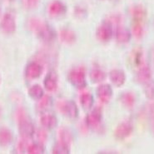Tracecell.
I'll list each match as a JSON object with an SVG mask.
<instances>
[{
  "mask_svg": "<svg viewBox=\"0 0 154 154\" xmlns=\"http://www.w3.org/2000/svg\"><path fill=\"white\" fill-rule=\"evenodd\" d=\"M37 137L38 138L39 143H41L47 140V133L43 130H38V132L37 133Z\"/></svg>",
  "mask_w": 154,
  "mask_h": 154,
  "instance_id": "obj_32",
  "label": "cell"
},
{
  "mask_svg": "<svg viewBox=\"0 0 154 154\" xmlns=\"http://www.w3.org/2000/svg\"><path fill=\"white\" fill-rule=\"evenodd\" d=\"M59 37L62 42L67 44H72L73 43H75L76 38H77L75 32L68 29L61 30L59 33Z\"/></svg>",
  "mask_w": 154,
  "mask_h": 154,
  "instance_id": "obj_17",
  "label": "cell"
},
{
  "mask_svg": "<svg viewBox=\"0 0 154 154\" xmlns=\"http://www.w3.org/2000/svg\"><path fill=\"white\" fill-rule=\"evenodd\" d=\"M144 93L148 99L154 100V80L149 81L146 84L144 88Z\"/></svg>",
  "mask_w": 154,
  "mask_h": 154,
  "instance_id": "obj_30",
  "label": "cell"
},
{
  "mask_svg": "<svg viewBox=\"0 0 154 154\" xmlns=\"http://www.w3.org/2000/svg\"><path fill=\"white\" fill-rule=\"evenodd\" d=\"M131 62L137 68L143 63V50L141 48H136L133 51L131 55Z\"/></svg>",
  "mask_w": 154,
  "mask_h": 154,
  "instance_id": "obj_20",
  "label": "cell"
},
{
  "mask_svg": "<svg viewBox=\"0 0 154 154\" xmlns=\"http://www.w3.org/2000/svg\"><path fill=\"white\" fill-rule=\"evenodd\" d=\"M16 115L18 122V130L21 137L25 139L31 137L34 134L35 129L32 122L27 118L25 111L23 108H18Z\"/></svg>",
  "mask_w": 154,
  "mask_h": 154,
  "instance_id": "obj_2",
  "label": "cell"
},
{
  "mask_svg": "<svg viewBox=\"0 0 154 154\" xmlns=\"http://www.w3.org/2000/svg\"><path fill=\"white\" fill-rule=\"evenodd\" d=\"M57 108L61 112V113L69 118L75 119L79 116V108L73 101H58L57 103Z\"/></svg>",
  "mask_w": 154,
  "mask_h": 154,
  "instance_id": "obj_4",
  "label": "cell"
},
{
  "mask_svg": "<svg viewBox=\"0 0 154 154\" xmlns=\"http://www.w3.org/2000/svg\"><path fill=\"white\" fill-rule=\"evenodd\" d=\"M112 36V24L108 22H105L101 24L97 29V38L102 42H108Z\"/></svg>",
  "mask_w": 154,
  "mask_h": 154,
  "instance_id": "obj_8",
  "label": "cell"
},
{
  "mask_svg": "<svg viewBox=\"0 0 154 154\" xmlns=\"http://www.w3.org/2000/svg\"><path fill=\"white\" fill-rule=\"evenodd\" d=\"M29 97H32L34 100H40L44 95L43 88L38 84L33 85L29 89Z\"/></svg>",
  "mask_w": 154,
  "mask_h": 154,
  "instance_id": "obj_21",
  "label": "cell"
},
{
  "mask_svg": "<svg viewBox=\"0 0 154 154\" xmlns=\"http://www.w3.org/2000/svg\"><path fill=\"white\" fill-rule=\"evenodd\" d=\"M0 28L3 32L7 34L14 33L16 30V22L14 17L10 14H6L1 20Z\"/></svg>",
  "mask_w": 154,
  "mask_h": 154,
  "instance_id": "obj_7",
  "label": "cell"
},
{
  "mask_svg": "<svg viewBox=\"0 0 154 154\" xmlns=\"http://www.w3.org/2000/svg\"><path fill=\"white\" fill-rule=\"evenodd\" d=\"M44 87L49 92H54L55 90L57 89V80L55 78H54L53 76L49 74L46 77V79H44V82H43Z\"/></svg>",
  "mask_w": 154,
  "mask_h": 154,
  "instance_id": "obj_24",
  "label": "cell"
},
{
  "mask_svg": "<svg viewBox=\"0 0 154 154\" xmlns=\"http://www.w3.org/2000/svg\"><path fill=\"white\" fill-rule=\"evenodd\" d=\"M80 103H81L82 108L84 109L89 110L93 107V103H94L93 96L91 93H88V92L82 93L81 96H80Z\"/></svg>",
  "mask_w": 154,
  "mask_h": 154,
  "instance_id": "obj_19",
  "label": "cell"
},
{
  "mask_svg": "<svg viewBox=\"0 0 154 154\" xmlns=\"http://www.w3.org/2000/svg\"><path fill=\"white\" fill-rule=\"evenodd\" d=\"M65 11H66L65 6L60 2H54L49 7V13L51 15H54V16L63 14H64Z\"/></svg>",
  "mask_w": 154,
  "mask_h": 154,
  "instance_id": "obj_22",
  "label": "cell"
},
{
  "mask_svg": "<svg viewBox=\"0 0 154 154\" xmlns=\"http://www.w3.org/2000/svg\"><path fill=\"white\" fill-rule=\"evenodd\" d=\"M152 79V70L148 65L143 63L140 67L137 68L136 74H135V80L140 84H147L151 81Z\"/></svg>",
  "mask_w": 154,
  "mask_h": 154,
  "instance_id": "obj_6",
  "label": "cell"
},
{
  "mask_svg": "<svg viewBox=\"0 0 154 154\" xmlns=\"http://www.w3.org/2000/svg\"><path fill=\"white\" fill-rule=\"evenodd\" d=\"M102 118H103L102 109L101 108H96L87 116V125L90 128H97L100 125Z\"/></svg>",
  "mask_w": 154,
  "mask_h": 154,
  "instance_id": "obj_9",
  "label": "cell"
},
{
  "mask_svg": "<svg viewBox=\"0 0 154 154\" xmlns=\"http://www.w3.org/2000/svg\"><path fill=\"white\" fill-rule=\"evenodd\" d=\"M14 139V135L10 129L7 128H0V145L1 146H8L12 143Z\"/></svg>",
  "mask_w": 154,
  "mask_h": 154,
  "instance_id": "obj_16",
  "label": "cell"
},
{
  "mask_svg": "<svg viewBox=\"0 0 154 154\" xmlns=\"http://www.w3.org/2000/svg\"><path fill=\"white\" fill-rule=\"evenodd\" d=\"M37 2H38V0H24V6L29 8H32L35 7Z\"/></svg>",
  "mask_w": 154,
  "mask_h": 154,
  "instance_id": "obj_33",
  "label": "cell"
},
{
  "mask_svg": "<svg viewBox=\"0 0 154 154\" xmlns=\"http://www.w3.org/2000/svg\"><path fill=\"white\" fill-rule=\"evenodd\" d=\"M97 95L101 102L107 103L112 96V88L108 84H102L97 88Z\"/></svg>",
  "mask_w": 154,
  "mask_h": 154,
  "instance_id": "obj_11",
  "label": "cell"
},
{
  "mask_svg": "<svg viewBox=\"0 0 154 154\" xmlns=\"http://www.w3.org/2000/svg\"><path fill=\"white\" fill-rule=\"evenodd\" d=\"M133 33L137 38H141L143 36L144 29L143 26V22L142 21H136L133 20Z\"/></svg>",
  "mask_w": 154,
  "mask_h": 154,
  "instance_id": "obj_26",
  "label": "cell"
},
{
  "mask_svg": "<svg viewBox=\"0 0 154 154\" xmlns=\"http://www.w3.org/2000/svg\"><path fill=\"white\" fill-rule=\"evenodd\" d=\"M68 79L72 86H74L79 89L84 88L87 85L85 72L82 68L72 69L68 73Z\"/></svg>",
  "mask_w": 154,
  "mask_h": 154,
  "instance_id": "obj_3",
  "label": "cell"
},
{
  "mask_svg": "<svg viewBox=\"0 0 154 154\" xmlns=\"http://www.w3.org/2000/svg\"><path fill=\"white\" fill-rule=\"evenodd\" d=\"M131 38H132V33L128 29H126L124 27H118L116 31V39L118 43H128Z\"/></svg>",
  "mask_w": 154,
  "mask_h": 154,
  "instance_id": "obj_14",
  "label": "cell"
},
{
  "mask_svg": "<svg viewBox=\"0 0 154 154\" xmlns=\"http://www.w3.org/2000/svg\"><path fill=\"white\" fill-rule=\"evenodd\" d=\"M106 77V74L103 71H102L101 69H93L90 72V79L93 82H100L103 81L104 79Z\"/></svg>",
  "mask_w": 154,
  "mask_h": 154,
  "instance_id": "obj_27",
  "label": "cell"
},
{
  "mask_svg": "<svg viewBox=\"0 0 154 154\" xmlns=\"http://www.w3.org/2000/svg\"><path fill=\"white\" fill-rule=\"evenodd\" d=\"M70 150L68 147V144L65 143L62 141H59L58 143H57L53 148L54 154H68Z\"/></svg>",
  "mask_w": 154,
  "mask_h": 154,
  "instance_id": "obj_25",
  "label": "cell"
},
{
  "mask_svg": "<svg viewBox=\"0 0 154 154\" xmlns=\"http://www.w3.org/2000/svg\"><path fill=\"white\" fill-rule=\"evenodd\" d=\"M28 148V145H27V142L25 141V138H23L21 140L18 144V147H17V150H18V153H23L25 150H27Z\"/></svg>",
  "mask_w": 154,
  "mask_h": 154,
  "instance_id": "obj_31",
  "label": "cell"
},
{
  "mask_svg": "<svg viewBox=\"0 0 154 154\" xmlns=\"http://www.w3.org/2000/svg\"><path fill=\"white\" fill-rule=\"evenodd\" d=\"M133 132V126L132 122L129 121H124L116 128L114 131V137L116 139L122 141L131 136Z\"/></svg>",
  "mask_w": 154,
  "mask_h": 154,
  "instance_id": "obj_5",
  "label": "cell"
},
{
  "mask_svg": "<svg viewBox=\"0 0 154 154\" xmlns=\"http://www.w3.org/2000/svg\"><path fill=\"white\" fill-rule=\"evenodd\" d=\"M131 14H132L133 20L143 22L147 16V10L143 6L137 5V6H135L132 8Z\"/></svg>",
  "mask_w": 154,
  "mask_h": 154,
  "instance_id": "obj_18",
  "label": "cell"
},
{
  "mask_svg": "<svg viewBox=\"0 0 154 154\" xmlns=\"http://www.w3.org/2000/svg\"><path fill=\"white\" fill-rule=\"evenodd\" d=\"M59 137H60V141L65 143H71L73 139L72 131L67 128H63L59 130Z\"/></svg>",
  "mask_w": 154,
  "mask_h": 154,
  "instance_id": "obj_23",
  "label": "cell"
},
{
  "mask_svg": "<svg viewBox=\"0 0 154 154\" xmlns=\"http://www.w3.org/2000/svg\"><path fill=\"white\" fill-rule=\"evenodd\" d=\"M40 122L45 128L53 129L57 125V119L53 114H44L41 117Z\"/></svg>",
  "mask_w": 154,
  "mask_h": 154,
  "instance_id": "obj_15",
  "label": "cell"
},
{
  "mask_svg": "<svg viewBox=\"0 0 154 154\" xmlns=\"http://www.w3.org/2000/svg\"><path fill=\"white\" fill-rule=\"evenodd\" d=\"M52 97L48 95H43V97L40 99V102L38 105V108L39 111H46L52 106Z\"/></svg>",
  "mask_w": 154,
  "mask_h": 154,
  "instance_id": "obj_28",
  "label": "cell"
},
{
  "mask_svg": "<svg viewBox=\"0 0 154 154\" xmlns=\"http://www.w3.org/2000/svg\"><path fill=\"white\" fill-rule=\"evenodd\" d=\"M44 151H45L44 147L41 143L29 145L28 148H27V152L29 154H42L44 153Z\"/></svg>",
  "mask_w": 154,
  "mask_h": 154,
  "instance_id": "obj_29",
  "label": "cell"
},
{
  "mask_svg": "<svg viewBox=\"0 0 154 154\" xmlns=\"http://www.w3.org/2000/svg\"><path fill=\"white\" fill-rule=\"evenodd\" d=\"M110 80L116 87H122L126 81V74L121 69H113L109 74Z\"/></svg>",
  "mask_w": 154,
  "mask_h": 154,
  "instance_id": "obj_12",
  "label": "cell"
},
{
  "mask_svg": "<svg viewBox=\"0 0 154 154\" xmlns=\"http://www.w3.org/2000/svg\"><path fill=\"white\" fill-rule=\"evenodd\" d=\"M0 116H1V110H0Z\"/></svg>",
  "mask_w": 154,
  "mask_h": 154,
  "instance_id": "obj_35",
  "label": "cell"
},
{
  "mask_svg": "<svg viewBox=\"0 0 154 154\" xmlns=\"http://www.w3.org/2000/svg\"><path fill=\"white\" fill-rule=\"evenodd\" d=\"M28 27L30 31L34 32L37 36L45 42H51L55 38V32L52 28L39 18H30L28 23Z\"/></svg>",
  "mask_w": 154,
  "mask_h": 154,
  "instance_id": "obj_1",
  "label": "cell"
},
{
  "mask_svg": "<svg viewBox=\"0 0 154 154\" xmlns=\"http://www.w3.org/2000/svg\"><path fill=\"white\" fill-rule=\"evenodd\" d=\"M151 57H152V63L154 67V48H152V49L151 51Z\"/></svg>",
  "mask_w": 154,
  "mask_h": 154,
  "instance_id": "obj_34",
  "label": "cell"
},
{
  "mask_svg": "<svg viewBox=\"0 0 154 154\" xmlns=\"http://www.w3.org/2000/svg\"><path fill=\"white\" fill-rule=\"evenodd\" d=\"M120 102L123 107L128 109H131L135 105L136 97L132 92H125L120 96Z\"/></svg>",
  "mask_w": 154,
  "mask_h": 154,
  "instance_id": "obj_13",
  "label": "cell"
},
{
  "mask_svg": "<svg viewBox=\"0 0 154 154\" xmlns=\"http://www.w3.org/2000/svg\"><path fill=\"white\" fill-rule=\"evenodd\" d=\"M42 72H43L42 66L36 62L30 63L26 67L25 69L26 77L29 79H35L39 78L40 75L42 74Z\"/></svg>",
  "mask_w": 154,
  "mask_h": 154,
  "instance_id": "obj_10",
  "label": "cell"
}]
</instances>
